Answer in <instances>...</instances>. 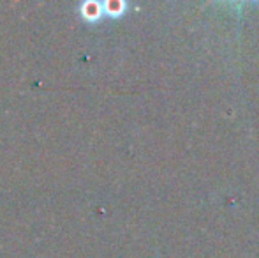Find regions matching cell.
Instances as JSON below:
<instances>
[{
	"mask_svg": "<svg viewBox=\"0 0 259 258\" xmlns=\"http://www.w3.org/2000/svg\"><path fill=\"white\" fill-rule=\"evenodd\" d=\"M104 14H108V16H122L123 13H125L127 9V4L123 2H104Z\"/></svg>",
	"mask_w": 259,
	"mask_h": 258,
	"instance_id": "7a4b0ae2",
	"label": "cell"
},
{
	"mask_svg": "<svg viewBox=\"0 0 259 258\" xmlns=\"http://www.w3.org/2000/svg\"><path fill=\"white\" fill-rule=\"evenodd\" d=\"M79 13L87 21H99L104 16V6L99 2H85L79 7Z\"/></svg>",
	"mask_w": 259,
	"mask_h": 258,
	"instance_id": "6da1fadb",
	"label": "cell"
}]
</instances>
